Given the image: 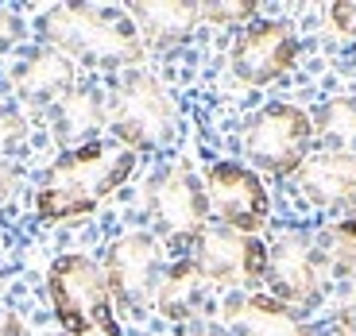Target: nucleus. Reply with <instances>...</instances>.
Returning a JSON list of instances; mask_svg holds the SVG:
<instances>
[{"instance_id":"obj_26","label":"nucleus","mask_w":356,"mask_h":336,"mask_svg":"<svg viewBox=\"0 0 356 336\" xmlns=\"http://www.w3.org/2000/svg\"><path fill=\"white\" fill-rule=\"evenodd\" d=\"M325 336H353V333H348V328H341V325H333V328H330V333H325Z\"/></svg>"},{"instance_id":"obj_22","label":"nucleus","mask_w":356,"mask_h":336,"mask_svg":"<svg viewBox=\"0 0 356 336\" xmlns=\"http://www.w3.org/2000/svg\"><path fill=\"white\" fill-rule=\"evenodd\" d=\"M330 24L337 27L341 35H356V4H333Z\"/></svg>"},{"instance_id":"obj_11","label":"nucleus","mask_w":356,"mask_h":336,"mask_svg":"<svg viewBox=\"0 0 356 336\" xmlns=\"http://www.w3.org/2000/svg\"><path fill=\"white\" fill-rule=\"evenodd\" d=\"M298 58V39L286 24L279 19H256L232 39L229 62L232 74L248 85H267V81L283 78Z\"/></svg>"},{"instance_id":"obj_18","label":"nucleus","mask_w":356,"mask_h":336,"mask_svg":"<svg viewBox=\"0 0 356 336\" xmlns=\"http://www.w3.org/2000/svg\"><path fill=\"white\" fill-rule=\"evenodd\" d=\"M105 120V105L97 101V93H66L58 105H54V124H58V135L63 140H74V135H86L89 128H97Z\"/></svg>"},{"instance_id":"obj_16","label":"nucleus","mask_w":356,"mask_h":336,"mask_svg":"<svg viewBox=\"0 0 356 336\" xmlns=\"http://www.w3.org/2000/svg\"><path fill=\"white\" fill-rule=\"evenodd\" d=\"M128 16L140 27V39L152 47H175L202 24V4H132Z\"/></svg>"},{"instance_id":"obj_8","label":"nucleus","mask_w":356,"mask_h":336,"mask_svg":"<svg viewBox=\"0 0 356 336\" xmlns=\"http://www.w3.org/2000/svg\"><path fill=\"white\" fill-rule=\"evenodd\" d=\"M105 283L113 301H120L124 310H152L155 294L163 283V244L152 232H132L120 236L105 255Z\"/></svg>"},{"instance_id":"obj_7","label":"nucleus","mask_w":356,"mask_h":336,"mask_svg":"<svg viewBox=\"0 0 356 336\" xmlns=\"http://www.w3.org/2000/svg\"><path fill=\"white\" fill-rule=\"evenodd\" d=\"M190 263L209 286H256L267 278V248L225 224H205L197 232Z\"/></svg>"},{"instance_id":"obj_23","label":"nucleus","mask_w":356,"mask_h":336,"mask_svg":"<svg viewBox=\"0 0 356 336\" xmlns=\"http://www.w3.org/2000/svg\"><path fill=\"white\" fill-rule=\"evenodd\" d=\"M19 31H24V27H19V19L12 16V12L0 8V54L8 51V47L19 43Z\"/></svg>"},{"instance_id":"obj_25","label":"nucleus","mask_w":356,"mask_h":336,"mask_svg":"<svg viewBox=\"0 0 356 336\" xmlns=\"http://www.w3.org/2000/svg\"><path fill=\"white\" fill-rule=\"evenodd\" d=\"M0 336H24V325H19L16 313L0 310Z\"/></svg>"},{"instance_id":"obj_17","label":"nucleus","mask_w":356,"mask_h":336,"mask_svg":"<svg viewBox=\"0 0 356 336\" xmlns=\"http://www.w3.org/2000/svg\"><path fill=\"white\" fill-rule=\"evenodd\" d=\"M205 290H209V283L197 274V267L190 263V255H186V259H178V263H170L167 271H163L159 294H155V310L167 321H190L202 310Z\"/></svg>"},{"instance_id":"obj_1","label":"nucleus","mask_w":356,"mask_h":336,"mask_svg":"<svg viewBox=\"0 0 356 336\" xmlns=\"http://www.w3.org/2000/svg\"><path fill=\"white\" fill-rule=\"evenodd\" d=\"M136 170V151L105 147V143H81L66 151L47 170L43 186L35 194V212L43 224H74L97 209L116 186H124Z\"/></svg>"},{"instance_id":"obj_13","label":"nucleus","mask_w":356,"mask_h":336,"mask_svg":"<svg viewBox=\"0 0 356 336\" xmlns=\"http://www.w3.org/2000/svg\"><path fill=\"white\" fill-rule=\"evenodd\" d=\"M225 321L236 336H314L310 325H302V317L271 294H241L225 301Z\"/></svg>"},{"instance_id":"obj_5","label":"nucleus","mask_w":356,"mask_h":336,"mask_svg":"<svg viewBox=\"0 0 356 336\" xmlns=\"http://www.w3.org/2000/svg\"><path fill=\"white\" fill-rule=\"evenodd\" d=\"M310 143H314V116L298 105H267L256 112V120L248 124L244 135V151L267 174H298L302 162L310 159Z\"/></svg>"},{"instance_id":"obj_9","label":"nucleus","mask_w":356,"mask_h":336,"mask_svg":"<svg viewBox=\"0 0 356 336\" xmlns=\"http://www.w3.org/2000/svg\"><path fill=\"white\" fill-rule=\"evenodd\" d=\"M147 212L159 224V232L175 244H194V236L209 224V197H205V182L186 162L167 167L159 178H152L147 186Z\"/></svg>"},{"instance_id":"obj_2","label":"nucleus","mask_w":356,"mask_h":336,"mask_svg":"<svg viewBox=\"0 0 356 336\" xmlns=\"http://www.w3.org/2000/svg\"><path fill=\"white\" fill-rule=\"evenodd\" d=\"M47 47L66 54L70 62L132 66L143 58L140 27L128 12L89 8V4H58L39 19Z\"/></svg>"},{"instance_id":"obj_21","label":"nucleus","mask_w":356,"mask_h":336,"mask_svg":"<svg viewBox=\"0 0 356 336\" xmlns=\"http://www.w3.org/2000/svg\"><path fill=\"white\" fill-rule=\"evenodd\" d=\"M256 16V4H202V19L213 24H241Z\"/></svg>"},{"instance_id":"obj_10","label":"nucleus","mask_w":356,"mask_h":336,"mask_svg":"<svg viewBox=\"0 0 356 336\" xmlns=\"http://www.w3.org/2000/svg\"><path fill=\"white\" fill-rule=\"evenodd\" d=\"M205 197H209V212H217V221L241 236H256L271 212L259 174L241 162H213L205 170Z\"/></svg>"},{"instance_id":"obj_24","label":"nucleus","mask_w":356,"mask_h":336,"mask_svg":"<svg viewBox=\"0 0 356 336\" xmlns=\"http://www.w3.org/2000/svg\"><path fill=\"white\" fill-rule=\"evenodd\" d=\"M16 190H19V170L8 159H0V205H8Z\"/></svg>"},{"instance_id":"obj_6","label":"nucleus","mask_w":356,"mask_h":336,"mask_svg":"<svg viewBox=\"0 0 356 336\" xmlns=\"http://www.w3.org/2000/svg\"><path fill=\"white\" fill-rule=\"evenodd\" d=\"M325 278H330V267L318 240L286 232L275 240V248H267V286H271V298L283 301L286 310L298 313L318 305Z\"/></svg>"},{"instance_id":"obj_4","label":"nucleus","mask_w":356,"mask_h":336,"mask_svg":"<svg viewBox=\"0 0 356 336\" xmlns=\"http://www.w3.org/2000/svg\"><path fill=\"white\" fill-rule=\"evenodd\" d=\"M105 120L128 151H152L175 132V101L159 78L132 70L108 101Z\"/></svg>"},{"instance_id":"obj_19","label":"nucleus","mask_w":356,"mask_h":336,"mask_svg":"<svg viewBox=\"0 0 356 336\" xmlns=\"http://www.w3.org/2000/svg\"><path fill=\"white\" fill-rule=\"evenodd\" d=\"M314 135L325 140L333 151H353L356 143V101L341 97V101H330L321 108V116L314 120Z\"/></svg>"},{"instance_id":"obj_14","label":"nucleus","mask_w":356,"mask_h":336,"mask_svg":"<svg viewBox=\"0 0 356 336\" xmlns=\"http://www.w3.org/2000/svg\"><path fill=\"white\" fill-rule=\"evenodd\" d=\"M318 244L325 251L333 286H337V325L356 336V221L348 217L333 224Z\"/></svg>"},{"instance_id":"obj_12","label":"nucleus","mask_w":356,"mask_h":336,"mask_svg":"<svg viewBox=\"0 0 356 336\" xmlns=\"http://www.w3.org/2000/svg\"><path fill=\"white\" fill-rule=\"evenodd\" d=\"M298 190L321 209L356 212V151H325L302 162Z\"/></svg>"},{"instance_id":"obj_15","label":"nucleus","mask_w":356,"mask_h":336,"mask_svg":"<svg viewBox=\"0 0 356 336\" xmlns=\"http://www.w3.org/2000/svg\"><path fill=\"white\" fill-rule=\"evenodd\" d=\"M74 81H78V70L66 54H58L54 47H43L27 58L16 70V89L19 97L35 101V105H58L66 93H74Z\"/></svg>"},{"instance_id":"obj_3","label":"nucleus","mask_w":356,"mask_h":336,"mask_svg":"<svg viewBox=\"0 0 356 336\" xmlns=\"http://www.w3.org/2000/svg\"><path fill=\"white\" fill-rule=\"evenodd\" d=\"M54 317L63 325V336H124L113 313L105 271L86 255H63L51 263L47 274Z\"/></svg>"},{"instance_id":"obj_20","label":"nucleus","mask_w":356,"mask_h":336,"mask_svg":"<svg viewBox=\"0 0 356 336\" xmlns=\"http://www.w3.org/2000/svg\"><path fill=\"white\" fill-rule=\"evenodd\" d=\"M27 135V120L19 112H12V108H0V159L8 155V151H16L19 143H24Z\"/></svg>"}]
</instances>
